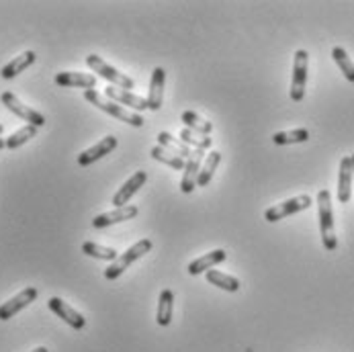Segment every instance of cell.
Wrapping results in <instances>:
<instances>
[{
	"label": "cell",
	"mask_w": 354,
	"mask_h": 352,
	"mask_svg": "<svg viewBox=\"0 0 354 352\" xmlns=\"http://www.w3.org/2000/svg\"><path fill=\"white\" fill-rule=\"evenodd\" d=\"M35 52H25V54H21V56H16L14 60H10L2 70H0V74H2V78L4 80H10V78H14V76H19L21 72H25L33 62H35Z\"/></svg>",
	"instance_id": "19"
},
{
	"label": "cell",
	"mask_w": 354,
	"mask_h": 352,
	"mask_svg": "<svg viewBox=\"0 0 354 352\" xmlns=\"http://www.w3.org/2000/svg\"><path fill=\"white\" fill-rule=\"evenodd\" d=\"M37 135V127L35 125H25V127H21L19 131H14L10 138H6V148L8 150H16V148H21L23 144H27L31 138H35Z\"/></svg>",
	"instance_id": "29"
},
{
	"label": "cell",
	"mask_w": 354,
	"mask_h": 352,
	"mask_svg": "<svg viewBox=\"0 0 354 352\" xmlns=\"http://www.w3.org/2000/svg\"><path fill=\"white\" fill-rule=\"evenodd\" d=\"M104 94L109 96V100H113V102H117V104H121V107L125 104V107L133 109L135 113L148 109V98H142V96L133 94L131 90H123V88L117 87H107Z\"/></svg>",
	"instance_id": "12"
},
{
	"label": "cell",
	"mask_w": 354,
	"mask_h": 352,
	"mask_svg": "<svg viewBox=\"0 0 354 352\" xmlns=\"http://www.w3.org/2000/svg\"><path fill=\"white\" fill-rule=\"evenodd\" d=\"M146 180H148V175H146V170H137L135 175L131 176L129 180H125L123 182V186H119V190L113 195V205H115V209H119V207H127L129 205V199L146 184Z\"/></svg>",
	"instance_id": "11"
},
{
	"label": "cell",
	"mask_w": 354,
	"mask_h": 352,
	"mask_svg": "<svg viewBox=\"0 0 354 352\" xmlns=\"http://www.w3.org/2000/svg\"><path fill=\"white\" fill-rule=\"evenodd\" d=\"M56 85L64 88H87L92 90L96 87V76L92 74H80V72H60L56 74Z\"/></svg>",
	"instance_id": "17"
},
{
	"label": "cell",
	"mask_w": 354,
	"mask_h": 352,
	"mask_svg": "<svg viewBox=\"0 0 354 352\" xmlns=\"http://www.w3.org/2000/svg\"><path fill=\"white\" fill-rule=\"evenodd\" d=\"M137 213H140V209H137L135 205L119 207V209H115V211H109V213L96 215V217L92 219V228H96V230H100V228H109V226H115V223H121V221L133 219Z\"/></svg>",
	"instance_id": "15"
},
{
	"label": "cell",
	"mask_w": 354,
	"mask_h": 352,
	"mask_svg": "<svg viewBox=\"0 0 354 352\" xmlns=\"http://www.w3.org/2000/svg\"><path fill=\"white\" fill-rule=\"evenodd\" d=\"M82 252L87 256L98 258V261H111V263H115L119 258V254H117L115 248H107V246H100L96 242H85L82 244Z\"/></svg>",
	"instance_id": "26"
},
{
	"label": "cell",
	"mask_w": 354,
	"mask_h": 352,
	"mask_svg": "<svg viewBox=\"0 0 354 352\" xmlns=\"http://www.w3.org/2000/svg\"><path fill=\"white\" fill-rule=\"evenodd\" d=\"M225 258H228V252H225V250H221V248H217V250L207 252L205 256L195 258L192 263H188L186 270H188L190 274H201V272H207V270H211L213 266L221 264Z\"/></svg>",
	"instance_id": "18"
},
{
	"label": "cell",
	"mask_w": 354,
	"mask_h": 352,
	"mask_svg": "<svg viewBox=\"0 0 354 352\" xmlns=\"http://www.w3.org/2000/svg\"><path fill=\"white\" fill-rule=\"evenodd\" d=\"M207 280H209L211 285L223 289V291H230V293H236V291L240 289V280H238L236 276H230V274L219 272V270H215V268L207 270Z\"/></svg>",
	"instance_id": "24"
},
{
	"label": "cell",
	"mask_w": 354,
	"mask_h": 352,
	"mask_svg": "<svg viewBox=\"0 0 354 352\" xmlns=\"http://www.w3.org/2000/svg\"><path fill=\"white\" fill-rule=\"evenodd\" d=\"M2 148H6V140H2V138H0V150H2Z\"/></svg>",
	"instance_id": "32"
},
{
	"label": "cell",
	"mask_w": 354,
	"mask_h": 352,
	"mask_svg": "<svg viewBox=\"0 0 354 352\" xmlns=\"http://www.w3.org/2000/svg\"><path fill=\"white\" fill-rule=\"evenodd\" d=\"M332 58H334V62L338 64V68L342 70L344 78L354 85V62L351 60V56L346 54V50H344V47H334V50H332Z\"/></svg>",
	"instance_id": "28"
},
{
	"label": "cell",
	"mask_w": 354,
	"mask_h": 352,
	"mask_svg": "<svg viewBox=\"0 0 354 352\" xmlns=\"http://www.w3.org/2000/svg\"><path fill=\"white\" fill-rule=\"evenodd\" d=\"M152 158L162 162V164H166V166H170V168H175V170H184V164H186V160H182L180 156L173 154L170 150L162 148L160 144L152 150Z\"/></svg>",
	"instance_id": "25"
},
{
	"label": "cell",
	"mask_w": 354,
	"mask_h": 352,
	"mask_svg": "<svg viewBox=\"0 0 354 352\" xmlns=\"http://www.w3.org/2000/svg\"><path fill=\"white\" fill-rule=\"evenodd\" d=\"M0 100H2V104H4L10 113H14V115L21 117L23 121H27V125H35L37 129L45 125V117H43L39 111H35V109L23 104L12 92H8V90L2 92V94H0Z\"/></svg>",
	"instance_id": "6"
},
{
	"label": "cell",
	"mask_w": 354,
	"mask_h": 352,
	"mask_svg": "<svg viewBox=\"0 0 354 352\" xmlns=\"http://www.w3.org/2000/svg\"><path fill=\"white\" fill-rule=\"evenodd\" d=\"M150 250H152V240H140V242H135L131 248H127L123 254H119V258L115 263H111V266L104 270V278H109V280L119 278L131 264L135 263V261H140L142 256H146Z\"/></svg>",
	"instance_id": "3"
},
{
	"label": "cell",
	"mask_w": 354,
	"mask_h": 352,
	"mask_svg": "<svg viewBox=\"0 0 354 352\" xmlns=\"http://www.w3.org/2000/svg\"><path fill=\"white\" fill-rule=\"evenodd\" d=\"M158 142H160V146H162V148L170 150L173 154L180 156L182 160H188V158H190V154H192V148H188L186 144H182L180 140L173 138V135H170V133H166V131H160V133H158Z\"/></svg>",
	"instance_id": "23"
},
{
	"label": "cell",
	"mask_w": 354,
	"mask_h": 352,
	"mask_svg": "<svg viewBox=\"0 0 354 352\" xmlns=\"http://www.w3.org/2000/svg\"><path fill=\"white\" fill-rule=\"evenodd\" d=\"M353 158L346 156L340 162V173H338V201L349 203L353 195Z\"/></svg>",
	"instance_id": "16"
},
{
	"label": "cell",
	"mask_w": 354,
	"mask_h": 352,
	"mask_svg": "<svg viewBox=\"0 0 354 352\" xmlns=\"http://www.w3.org/2000/svg\"><path fill=\"white\" fill-rule=\"evenodd\" d=\"M351 158H353V173H354V154H353V156H351Z\"/></svg>",
	"instance_id": "34"
},
{
	"label": "cell",
	"mask_w": 354,
	"mask_h": 352,
	"mask_svg": "<svg viewBox=\"0 0 354 352\" xmlns=\"http://www.w3.org/2000/svg\"><path fill=\"white\" fill-rule=\"evenodd\" d=\"M318 213H320V234H322V244L326 250H336L338 240L334 234V211H332V195L330 190L322 188L318 192Z\"/></svg>",
	"instance_id": "2"
},
{
	"label": "cell",
	"mask_w": 354,
	"mask_h": 352,
	"mask_svg": "<svg viewBox=\"0 0 354 352\" xmlns=\"http://www.w3.org/2000/svg\"><path fill=\"white\" fill-rule=\"evenodd\" d=\"M173 311H175V293L170 289H164L158 297V314H156L158 326H162V328L170 326Z\"/></svg>",
	"instance_id": "20"
},
{
	"label": "cell",
	"mask_w": 354,
	"mask_h": 352,
	"mask_svg": "<svg viewBox=\"0 0 354 352\" xmlns=\"http://www.w3.org/2000/svg\"><path fill=\"white\" fill-rule=\"evenodd\" d=\"M164 82H166V70L164 68H154L152 78H150V90H148V109L150 111H160L162 100H164Z\"/></svg>",
	"instance_id": "14"
},
{
	"label": "cell",
	"mask_w": 354,
	"mask_h": 352,
	"mask_svg": "<svg viewBox=\"0 0 354 352\" xmlns=\"http://www.w3.org/2000/svg\"><path fill=\"white\" fill-rule=\"evenodd\" d=\"M205 162V152L203 150H192L190 158L186 160L184 164V175H182V180H180V190L184 195H190L197 186V178H199V173H201V166Z\"/></svg>",
	"instance_id": "9"
},
{
	"label": "cell",
	"mask_w": 354,
	"mask_h": 352,
	"mask_svg": "<svg viewBox=\"0 0 354 352\" xmlns=\"http://www.w3.org/2000/svg\"><path fill=\"white\" fill-rule=\"evenodd\" d=\"M47 305H49V309H52L58 318H62L70 328H74V330H82V328L87 326L85 316H82L80 311H76L74 307H70L64 299H60V297H52V299L47 301Z\"/></svg>",
	"instance_id": "10"
},
{
	"label": "cell",
	"mask_w": 354,
	"mask_h": 352,
	"mask_svg": "<svg viewBox=\"0 0 354 352\" xmlns=\"http://www.w3.org/2000/svg\"><path fill=\"white\" fill-rule=\"evenodd\" d=\"M180 142L182 144H186L188 148L192 146V150H209L211 148V138H207V135H199V133H195V131H190V129H182L180 131Z\"/></svg>",
	"instance_id": "30"
},
{
	"label": "cell",
	"mask_w": 354,
	"mask_h": 352,
	"mask_svg": "<svg viewBox=\"0 0 354 352\" xmlns=\"http://www.w3.org/2000/svg\"><path fill=\"white\" fill-rule=\"evenodd\" d=\"M117 148V138L115 135H107V138H102L96 146H92L89 150H85L80 156H78V166H90L92 162H96V160H100V158H104L107 154H111L113 150Z\"/></svg>",
	"instance_id": "13"
},
{
	"label": "cell",
	"mask_w": 354,
	"mask_h": 352,
	"mask_svg": "<svg viewBox=\"0 0 354 352\" xmlns=\"http://www.w3.org/2000/svg\"><path fill=\"white\" fill-rule=\"evenodd\" d=\"M311 203L313 201H311L309 195H299V197L287 199V201H283V203H278L274 207H268L265 211V219L270 221V223H276V221H280V219H285L289 215H295V213H299L303 209H309Z\"/></svg>",
	"instance_id": "5"
},
{
	"label": "cell",
	"mask_w": 354,
	"mask_h": 352,
	"mask_svg": "<svg viewBox=\"0 0 354 352\" xmlns=\"http://www.w3.org/2000/svg\"><path fill=\"white\" fill-rule=\"evenodd\" d=\"M2 133H4V125L0 123V135H2Z\"/></svg>",
	"instance_id": "33"
},
{
	"label": "cell",
	"mask_w": 354,
	"mask_h": 352,
	"mask_svg": "<svg viewBox=\"0 0 354 352\" xmlns=\"http://www.w3.org/2000/svg\"><path fill=\"white\" fill-rule=\"evenodd\" d=\"M309 140L307 129H293V131H278L272 135V142L276 146H289V144H303Z\"/></svg>",
	"instance_id": "27"
},
{
	"label": "cell",
	"mask_w": 354,
	"mask_h": 352,
	"mask_svg": "<svg viewBox=\"0 0 354 352\" xmlns=\"http://www.w3.org/2000/svg\"><path fill=\"white\" fill-rule=\"evenodd\" d=\"M87 66H89L92 72H96L100 78L109 80L111 87L123 88V90H131V88L135 87L133 80H131L129 76H125V74L119 72L117 68L109 66V64H107L100 56H96V54H90L89 58H87Z\"/></svg>",
	"instance_id": "4"
},
{
	"label": "cell",
	"mask_w": 354,
	"mask_h": 352,
	"mask_svg": "<svg viewBox=\"0 0 354 352\" xmlns=\"http://www.w3.org/2000/svg\"><path fill=\"white\" fill-rule=\"evenodd\" d=\"M37 295H39V291H37L35 287L23 289L21 293H16L14 297H10L8 301H4V303L0 305V320L6 322V320L14 318L21 309H25L27 305H31V303L37 299Z\"/></svg>",
	"instance_id": "8"
},
{
	"label": "cell",
	"mask_w": 354,
	"mask_h": 352,
	"mask_svg": "<svg viewBox=\"0 0 354 352\" xmlns=\"http://www.w3.org/2000/svg\"><path fill=\"white\" fill-rule=\"evenodd\" d=\"M180 121L186 125V129H190V131H195V133H199V135H209V133L213 131L211 121H205L203 117H199V115L192 113V111H184V113L180 115Z\"/></svg>",
	"instance_id": "22"
},
{
	"label": "cell",
	"mask_w": 354,
	"mask_h": 352,
	"mask_svg": "<svg viewBox=\"0 0 354 352\" xmlns=\"http://www.w3.org/2000/svg\"><path fill=\"white\" fill-rule=\"evenodd\" d=\"M85 98L92 102L96 109H100V111H104L107 115H111V117H115V119H119V121H123V123H127V125H131V127H144V117L140 115V113H133V111H129V109H125V107H121V104H117V102H113V100H109V98H104L98 90H85Z\"/></svg>",
	"instance_id": "1"
},
{
	"label": "cell",
	"mask_w": 354,
	"mask_h": 352,
	"mask_svg": "<svg viewBox=\"0 0 354 352\" xmlns=\"http://www.w3.org/2000/svg\"><path fill=\"white\" fill-rule=\"evenodd\" d=\"M219 162H221V154L215 152V150H211V154L205 156V162L201 166V173H199V178H197V186H207L211 182V178L215 175Z\"/></svg>",
	"instance_id": "21"
},
{
	"label": "cell",
	"mask_w": 354,
	"mask_h": 352,
	"mask_svg": "<svg viewBox=\"0 0 354 352\" xmlns=\"http://www.w3.org/2000/svg\"><path fill=\"white\" fill-rule=\"evenodd\" d=\"M307 66H309V56L305 50L295 52V62H293V82H291V98L295 102H301L305 96V85H307Z\"/></svg>",
	"instance_id": "7"
},
{
	"label": "cell",
	"mask_w": 354,
	"mask_h": 352,
	"mask_svg": "<svg viewBox=\"0 0 354 352\" xmlns=\"http://www.w3.org/2000/svg\"><path fill=\"white\" fill-rule=\"evenodd\" d=\"M31 352H49L45 346H39V349H35V351H31Z\"/></svg>",
	"instance_id": "31"
}]
</instances>
